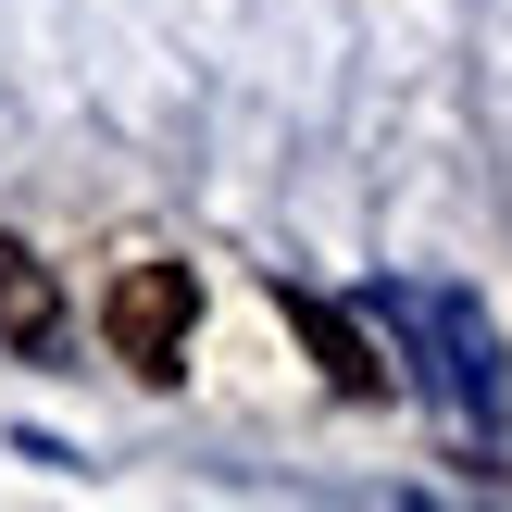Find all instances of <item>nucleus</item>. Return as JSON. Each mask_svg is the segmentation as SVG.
<instances>
[{"label":"nucleus","instance_id":"1","mask_svg":"<svg viewBox=\"0 0 512 512\" xmlns=\"http://www.w3.org/2000/svg\"><path fill=\"white\" fill-rule=\"evenodd\" d=\"M388 325L425 350L438 413L463 425V438H500V338H488V313H475L463 288H388Z\"/></svg>","mask_w":512,"mask_h":512},{"label":"nucleus","instance_id":"2","mask_svg":"<svg viewBox=\"0 0 512 512\" xmlns=\"http://www.w3.org/2000/svg\"><path fill=\"white\" fill-rule=\"evenodd\" d=\"M188 325H200V275H188V263H125V275H113V300H100V338H113V363H125V375H150V388L188 363Z\"/></svg>","mask_w":512,"mask_h":512},{"label":"nucleus","instance_id":"4","mask_svg":"<svg viewBox=\"0 0 512 512\" xmlns=\"http://www.w3.org/2000/svg\"><path fill=\"white\" fill-rule=\"evenodd\" d=\"M63 338V288L25 238H0V350H50Z\"/></svg>","mask_w":512,"mask_h":512},{"label":"nucleus","instance_id":"3","mask_svg":"<svg viewBox=\"0 0 512 512\" xmlns=\"http://www.w3.org/2000/svg\"><path fill=\"white\" fill-rule=\"evenodd\" d=\"M288 300V325H300V350L325 363V388H350V400H388V363H375V338L338 313V300H313V288H275Z\"/></svg>","mask_w":512,"mask_h":512}]
</instances>
